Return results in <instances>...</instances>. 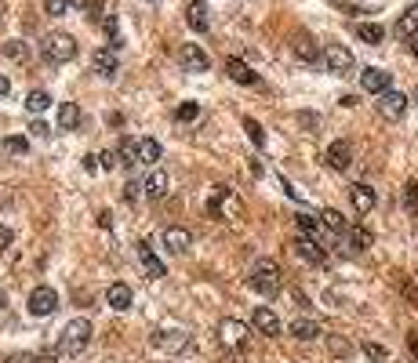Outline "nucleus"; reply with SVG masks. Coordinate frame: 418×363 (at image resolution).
Here are the masks:
<instances>
[{"instance_id": "21", "label": "nucleus", "mask_w": 418, "mask_h": 363, "mask_svg": "<svg viewBox=\"0 0 418 363\" xmlns=\"http://www.w3.org/2000/svg\"><path fill=\"white\" fill-rule=\"evenodd\" d=\"M230 197H233V189H230V186H214V189H211V200H208V214L222 222V218H226V207H222V204L230 200Z\"/></svg>"}, {"instance_id": "39", "label": "nucleus", "mask_w": 418, "mask_h": 363, "mask_svg": "<svg viewBox=\"0 0 418 363\" xmlns=\"http://www.w3.org/2000/svg\"><path fill=\"white\" fill-rule=\"evenodd\" d=\"M364 353L371 356V360H386V356H389V349H386V345H378V342H364Z\"/></svg>"}, {"instance_id": "35", "label": "nucleus", "mask_w": 418, "mask_h": 363, "mask_svg": "<svg viewBox=\"0 0 418 363\" xmlns=\"http://www.w3.org/2000/svg\"><path fill=\"white\" fill-rule=\"evenodd\" d=\"M4 55L19 62V58H26V55H30V47L22 44V41H8V44H4Z\"/></svg>"}, {"instance_id": "45", "label": "nucleus", "mask_w": 418, "mask_h": 363, "mask_svg": "<svg viewBox=\"0 0 418 363\" xmlns=\"http://www.w3.org/2000/svg\"><path fill=\"white\" fill-rule=\"evenodd\" d=\"M11 240H15V236H11V229H8V226H0V254L11 248Z\"/></svg>"}, {"instance_id": "17", "label": "nucleus", "mask_w": 418, "mask_h": 363, "mask_svg": "<svg viewBox=\"0 0 418 363\" xmlns=\"http://www.w3.org/2000/svg\"><path fill=\"white\" fill-rule=\"evenodd\" d=\"M291 51H295L302 62H309V66L324 58V55H320V47H316V41H313L309 33H298V36H295V44H291Z\"/></svg>"}, {"instance_id": "41", "label": "nucleus", "mask_w": 418, "mask_h": 363, "mask_svg": "<svg viewBox=\"0 0 418 363\" xmlns=\"http://www.w3.org/2000/svg\"><path fill=\"white\" fill-rule=\"evenodd\" d=\"M327 345H331V353H335V356H349V353H353V345H349L346 338H331Z\"/></svg>"}, {"instance_id": "1", "label": "nucleus", "mask_w": 418, "mask_h": 363, "mask_svg": "<svg viewBox=\"0 0 418 363\" xmlns=\"http://www.w3.org/2000/svg\"><path fill=\"white\" fill-rule=\"evenodd\" d=\"M248 283L255 287L258 294H265V298H273L276 291H280V265L273 262V258H258L255 265H251V276H248Z\"/></svg>"}, {"instance_id": "18", "label": "nucleus", "mask_w": 418, "mask_h": 363, "mask_svg": "<svg viewBox=\"0 0 418 363\" xmlns=\"http://www.w3.org/2000/svg\"><path fill=\"white\" fill-rule=\"evenodd\" d=\"M91 69L98 73V76H106V80H113L117 76V69H120V62H117V55L113 51H95V58H91Z\"/></svg>"}, {"instance_id": "36", "label": "nucleus", "mask_w": 418, "mask_h": 363, "mask_svg": "<svg viewBox=\"0 0 418 363\" xmlns=\"http://www.w3.org/2000/svg\"><path fill=\"white\" fill-rule=\"evenodd\" d=\"M244 131H248V138L255 142V146H265V131H262V124H255V120H244Z\"/></svg>"}, {"instance_id": "8", "label": "nucleus", "mask_w": 418, "mask_h": 363, "mask_svg": "<svg viewBox=\"0 0 418 363\" xmlns=\"http://www.w3.org/2000/svg\"><path fill=\"white\" fill-rule=\"evenodd\" d=\"M251 323H255V331H258V334H265V338H280V334H284L280 316H276L273 309H265V305H258V309H255Z\"/></svg>"}, {"instance_id": "52", "label": "nucleus", "mask_w": 418, "mask_h": 363, "mask_svg": "<svg viewBox=\"0 0 418 363\" xmlns=\"http://www.w3.org/2000/svg\"><path fill=\"white\" fill-rule=\"evenodd\" d=\"M0 309H4V294H0Z\"/></svg>"}, {"instance_id": "38", "label": "nucleus", "mask_w": 418, "mask_h": 363, "mask_svg": "<svg viewBox=\"0 0 418 363\" xmlns=\"http://www.w3.org/2000/svg\"><path fill=\"white\" fill-rule=\"evenodd\" d=\"M4 149L11 153V157H19V153H30V142H26V138H8Z\"/></svg>"}, {"instance_id": "16", "label": "nucleus", "mask_w": 418, "mask_h": 363, "mask_svg": "<svg viewBox=\"0 0 418 363\" xmlns=\"http://www.w3.org/2000/svg\"><path fill=\"white\" fill-rule=\"evenodd\" d=\"M164 248L175 251V254H182L193 248V232L189 229H179V226H171V229H164Z\"/></svg>"}, {"instance_id": "53", "label": "nucleus", "mask_w": 418, "mask_h": 363, "mask_svg": "<svg viewBox=\"0 0 418 363\" xmlns=\"http://www.w3.org/2000/svg\"><path fill=\"white\" fill-rule=\"evenodd\" d=\"M0 22H4V19H0Z\"/></svg>"}, {"instance_id": "5", "label": "nucleus", "mask_w": 418, "mask_h": 363, "mask_svg": "<svg viewBox=\"0 0 418 363\" xmlns=\"http://www.w3.org/2000/svg\"><path fill=\"white\" fill-rule=\"evenodd\" d=\"M324 66H327V73L346 76V73H353L357 58H353V51H349V47H342V44H327V47H324Z\"/></svg>"}, {"instance_id": "40", "label": "nucleus", "mask_w": 418, "mask_h": 363, "mask_svg": "<svg viewBox=\"0 0 418 363\" xmlns=\"http://www.w3.org/2000/svg\"><path fill=\"white\" fill-rule=\"evenodd\" d=\"M66 8H69V0H44L47 15H66Z\"/></svg>"}, {"instance_id": "30", "label": "nucleus", "mask_w": 418, "mask_h": 363, "mask_svg": "<svg viewBox=\"0 0 418 363\" xmlns=\"http://www.w3.org/2000/svg\"><path fill=\"white\" fill-rule=\"evenodd\" d=\"M320 222L327 226V232H342V236H346V218H342V211H335V207H324L320 211Z\"/></svg>"}, {"instance_id": "51", "label": "nucleus", "mask_w": 418, "mask_h": 363, "mask_svg": "<svg viewBox=\"0 0 418 363\" xmlns=\"http://www.w3.org/2000/svg\"><path fill=\"white\" fill-rule=\"evenodd\" d=\"M411 55L418 58V36H411Z\"/></svg>"}, {"instance_id": "23", "label": "nucleus", "mask_w": 418, "mask_h": 363, "mask_svg": "<svg viewBox=\"0 0 418 363\" xmlns=\"http://www.w3.org/2000/svg\"><path fill=\"white\" fill-rule=\"evenodd\" d=\"M109 309H117V313H124V309H131V287L128 283H113L109 294H106Z\"/></svg>"}, {"instance_id": "27", "label": "nucleus", "mask_w": 418, "mask_h": 363, "mask_svg": "<svg viewBox=\"0 0 418 363\" xmlns=\"http://www.w3.org/2000/svg\"><path fill=\"white\" fill-rule=\"evenodd\" d=\"M157 160H160V142L157 138H138V164L153 167Z\"/></svg>"}, {"instance_id": "6", "label": "nucleus", "mask_w": 418, "mask_h": 363, "mask_svg": "<svg viewBox=\"0 0 418 363\" xmlns=\"http://www.w3.org/2000/svg\"><path fill=\"white\" fill-rule=\"evenodd\" d=\"M378 116L382 120H400L404 113H408V95L404 91H386V95H378Z\"/></svg>"}, {"instance_id": "48", "label": "nucleus", "mask_w": 418, "mask_h": 363, "mask_svg": "<svg viewBox=\"0 0 418 363\" xmlns=\"http://www.w3.org/2000/svg\"><path fill=\"white\" fill-rule=\"evenodd\" d=\"M124 189H128V192H124V197H128V200H135V197H138V189H142V186H138V182H128V186H124Z\"/></svg>"}, {"instance_id": "9", "label": "nucleus", "mask_w": 418, "mask_h": 363, "mask_svg": "<svg viewBox=\"0 0 418 363\" xmlns=\"http://www.w3.org/2000/svg\"><path fill=\"white\" fill-rule=\"evenodd\" d=\"M360 87L371 91V95H386V91H393V73L378 69V66H367L360 73Z\"/></svg>"}, {"instance_id": "42", "label": "nucleus", "mask_w": 418, "mask_h": 363, "mask_svg": "<svg viewBox=\"0 0 418 363\" xmlns=\"http://www.w3.org/2000/svg\"><path fill=\"white\" fill-rule=\"evenodd\" d=\"M73 4L80 11H91V15H102V4H98V0H73Z\"/></svg>"}, {"instance_id": "13", "label": "nucleus", "mask_w": 418, "mask_h": 363, "mask_svg": "<svg viewBox=\"0 0 418 363\" xmlns=\"http://www.w3.org/2000/svg\"><path fill=\"white\" fill-rule=\"evenodd\" d=\"M226 76H230V80H236V84H244V87H258V84H262L258 73L251 69V66H244L240 58H226Z\"/></svg>"}, {"instance_id": "3", "label": "nucleus", "mask_w": 418, "mask_h": 363, "mask_svg": "<svg viewBox=\"0 0 418 363\" xmlns=\"http://www.w3.org/2000/svg\"><path fill=\"white\" fill-rule=\"evenodd\" d=\"M44 58L52 62V66L73 62V58H77V41H73L69 33H52V36H44Z\"/></svg>"}, {"instance_id": "32", "label": "nucleus", "mask_w": 418, "mask_h": 363, "mask_svg": "<svg viewBox=\"0 0 418 363\" xmlns=\"http://www.w3.org/2000/svg\"><path fill=\"white\" fill-rule=\"evenodd\" d=\"M117 153H120V164H124V167H135V164H138V142H135V138H124Z\"/></svg>"}, {"instance_id": "33", "label": "nucleus", "mask_w": 418, "mask_h": 363, "mask_svg": "<svg viewBox=\"0 0 418 363\" xmlns=\"http://www.w3.org/2000/svg\"><path fill=\"white\" fill-rule=\"evenodd\" d=\"M47 106H52V95H47V91H30V98H26L30 113H44Z\"/></svg>"}, {"instance_id": "22", "label": "nucleus", "mask_w": 418, "mask_h": 363, "mask_svg": "<svg viewBox=\"0 0 418 363\" xmlns=\"http://www.w3.org/2000/svg\"><path fill=\"white\" fill-rule=\"evenodd\" d=\"M186 22L193 25L197 33H208V4L204 0H193V4L186 8Z\"/></svg>"}, {"instance_id": "28", "label": "nucleus", "mask_w": 418, "mask_h": 363, "mask_svg": "<svg viewBox=\"0 0 418 363\" xmlns=\"http://www.w3.org/2000/svg\"><path fill=\"white\" fill-rule=\"evenodd\" d=\"M77 124H80V109L73 106V102H62V106H58V127H62V131H73Z\"/></svg>"}, {"instance_id": "12", "label": "nucleus", "mask_w": 418, "mask_h": 363, "mask_svg": "<svg viewBox=\"0 0 418 363\" xmlns=\"http://www.w3.org/2000/svg\"><path fill=\"white\" fill-rule=\"evenodd\" d=\"M153 349H160V353H182V349H189V334L186 331H157Z\"/></svg>"}, {"instance_id": "54", "label": "nucleus", "mask_w": 418, "mask_h": 363, "mask_svg": "<svg viewBox=\"0 0 418 363\" xmlns=\"http://www.w3.org/2000/svg\"><path fill=\"white\" fill-rule=\"evenodd\" d=\"M153 4H157V0H153Z\"/></svg>"}, {"instance_id": "26", "label": "nucleus", "mask_w": 418, "mask_h": 363, "mask_svg": "<svg viewBox=\"0 0 418 363\" xmlns=\"http://www.w3.org/2000/svg\"><path fill=\"white\" fill-rule=\"evenodd\" d=\"M287 331H291V338H298V342H313V338H320V327H316L313 320H295Z\"/></svg>"}, {"instance_id": "10", "label": "nucleus", "mask_w": 418, "mask_h": 363, "mask_svg": "<svg viewBox=\"0 0 418 363\" xmlns=\"http://www.w3.org/2000/svg\"><path fill=\"white\" fill-rule=\"evenodd\" d=\"M179 58H182V69H186V73H208V69H211L208 51L197 47V44H186V47L179 51Z\"/></svg>"}, {"instance_id": "7", "label": "nucleus", "mask_w": 418, "mask_h": 363, "mask_svg": "<svg viewBox=\"0 0 418 363\" xmlns=\"http://www.w3.org/2000/svg\"><path fill=\"white\" fill-rule=\"evenodd\" d=\"M55 309H58V291L55 287H47V283H44V287H36L30 294V313L33 316H52Z\"/></svg>"}, {"instance_id": "44", "label": "nucleus", "mask_w": 418, "mask_h": 363, "mask_svg": "<svg viewBox=\"0 0 418 363\" xmlns=\"http://www.w3.org/2000/svg\"><path fill=\"white\" fill-rule=\"evenodd\" d=\"M8 363H44V356H36V353H22V356H11Z\"/></svg>"}, {"instance_id": "4", "label": "nucleus", "mask_w": 418, "mask_h": 363, "mask_svg": "<svg viewBox=\"0 0 418 363\" xmlns=\"http://www.w3.org/2000/svg\"><path fill=\"white\" fill-rule=\"evenodd\" d=\"M219 338H222L226 349H233V353H248L251 349V331H248V323H240V320H222Z\"/></svg>"}, {"instance_id": "47", "label": "nucleus", "mask_w": 418, "mask_h": 363, "mask_svg": "<svg viewBox=\"0 0 418 363\" xmlns=\"http://www.w3.org/2000/svg\"><path fill=\"white\" fill-rule=\"evenodd\" d=\"M30 131H33V135H41V138H44V135H52V127H47V124H41V120H36V124H33V127H30Z\"/></svg>"}, {"instance_id": "25", "label": "nucleus", "mask_w": 418, "mask_h": 363, "mask_svg": "<svg viewBox=\"0 0 418 363\" xmlns=\"http://www.w3.org/2000/svg\"><path fill=\"white\" fill-rule=\"evenodd\" d=\"M397 36H404V41H408V36H418V4L408 8V11L397 19Z\"/></svg>"}, {"instance_id": "2", "label": "nucleus", "mask_w": 418, "mask_h": 363, "mask_svg": "<svg viewBox=\"0 0 418 363\" xmlns=\"http://www.w3.org/2000/svg\"><path fill=\"white\" fill-rule=\"evenodd\" d=\"M87 342H91V323L87 320H73L66 331H62V338H58V353L62 356H80Z\"/></svg>"}, {"instance_id": "43", "label": "nucleus", "mask_w": 418, "mask_h": 363, "mask_svg": "<svg viewBox=\"0 0 418 363\" xmlns=\"http://www.w3.org/2000/svg\"><path fill=\"white\" fill-rule=\"evenodd\" d=\"M98 160H102V167H106V171H113V167H120V153H102V157H98Z\"/></svg>"}, {"instance_id": "29", "label": "nucleus", "mask_w": 418, "mask_h": 363, "mask_svg": "<svg viewBox=\"0 0 418 363\" xmlns=\"http://www.w3.org/2000/svg\"><path fill=\"white\" fill-rule=\"evenodd\" d=\"M357 36H360L364 44H382V41H386V30H382L378 22H360V25H357Z\"/></svg>"}, {"instance_id": "37", "label": "nucleus", "mask_w": 418, "mask_h": 363, "mask_svg": "<svg viewBox=\"0 0 418 363\" xmlns=\"http://www.w3.org/2000/svg\"><path fill=\"white\" fill-rule=\"evenodd\" d=\"M404 204H408V211H418V182H408V189H404Z\"/></svg>"}, {"instance_id": "11", "label": "nucleus", "mask_w": 418, "mask_h": 363, "mask_svg": "<svg viewBox=\"0 0 418 363\" xmlns=\"http://www.w3.org/2000/svg\"><path fill=\"white\" fill-rule=\"evenodd\" d=\"M135 248H138V262H142V269H146V276H149V280L168 276V269H164V262L153 254V248H149V240H138Z\"/></svg>"}, {"instance_id": "20", "label": "nucleus", "mask_w": 418, "mask_h": 363, "mask_svg": "<svg viewBox=\"0 0 418 363\" xmlns=\"http://www.w3.org/2000/svg\"><path fill=\"white\" fill-rule=\"evenodd\" d=\"M295 226H298L302 236H306V240H316V243H320L324 232H327V226L320 222V218H313V214H295Z\"/></svg>"}, {"instance_id": "31", "label": "nucleus", "mask_w": 418, "mask_h": 363, "mask_svg": "<svg viewBox=\"0 0 418 363\" xmlns=\"http://www.w3.org/2000/svg\"><path fill=\"white\" fill-rule=\"evenodd\" d=\"M164 192H168V175H164V171H153V175H149V182H146V197H149V200H160Z\"/></svg>"}, {"instance_id": "46", "label": "nucleus", "mask_w": 418, "mask_h": 363, "mask_svg": "<svg viewBox=\"0 0 418 363\" xmlns=\"http://www.w3.org/2000/svg\"><path fill=\"white\" fill-rule=\"evenodd\" d=\"M408 345H411V353H415V360H418V327H415V331H408Z\"/></svg>"}, {"instance_id": "34", "label": "nucleus", "mask_w": 418, "mask_h": 363, "mask_svg": "<svg viewBox=\"0 0 418 363\" xmlns=\"http://www.w3.org/2000/svg\"><path fill=\"white\" fill-rule=\"evenodd\" d=\"M197 116H200L197 102H182V106L175 109V120H179V124H189V120H197Z\"/></svg>"}, {"instance_id": "15", "label": "nucleus", "mask_w": 418, "mask_h": 363, "mask_svg": "<svg viewBox=\"0 0 418 363\" xmlns=\"http://www.w3.org/2000/svg\"><path fill=\"white\" fill-rule=\"evenodd\" d=\"M295 254L302 258V262H309V265H324V262H327V251H324L316 240H306V236L295 240Z\"/></svg>"}, {"instance_id": "24", "label": "nucleus", "mask_w": 418, "mask_h": 363, "mask_svg": "<svg viewBox=\"0 0 418 363\" xmlns=\"http://www.w3.org/2000/svg\"><path fill=\"white\" fill-rule=\"evenodd\" d=\"M346 248L349 251H367L371 248V232H367L364 226H349L346 229Z\"/></svg>"}, {"instance_id": "14", "label": "nucleus", "mask_w": 418, "mask_h": 363, "mask_svg": "<svg viewBox=\"0 0 418 363\" xmlns=\"http://www.w3.org/2000/svg\"><path fill=\"white\" fill-rule=\"evenodd\" d=\"M327 164L335 167V171H349V164H353V146L349 142H331V146H327V157H324Z\"/></svg>"}, {"instance_id": "19", "label": "nucleus", "mask_w": 418, "mask_h": 363, "mask_svg": "<svg viewBox=\"0 0 418 363\" xmlns=\"http://www.w3.org/2000/svg\"><path fill=\"white\" fill-rule=\"evenodd\" d=\"M349 197H353V207H357L360 214H367V211L378 204V192H375L371 186H364V182H357V186L349 189Z\"/></svg>"}, {"instance_id": "50", "label": "nucleus", "mask_w": 418, "mask_h": 363, "mask_svg": "<svg viewBox=\"0 0 418 363\" xmlns=\"http://www.w3.org/2000/svg\"><path fill=\"white\" fill-rule=\"evenodd\" d=\"M8 91H11V84H8V76H0V98H4Z\"/></svg>"}, {"instance_id": "49", "label": "nucleus", "mask_w": 418, "mask_h": 363, "mask_svg": "<svg viewBox=\"0 0 418 363\" xmlns=\"http://www.w3.org/2000/svg\"><path fill=\"white\" fill-rule=\"evenodd\" d=\"M298 120H302V124H306V127H316V124H320V120H316V116H309V113H302V116H298Z\"/></svg>"}]
</instances>
